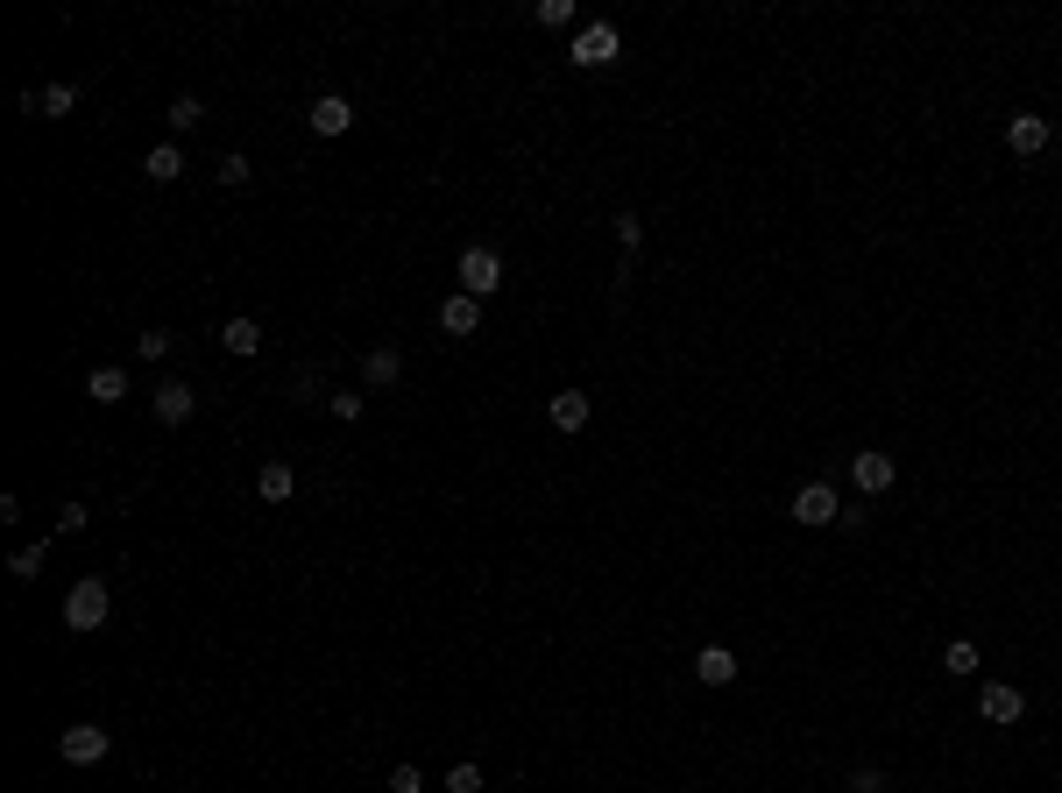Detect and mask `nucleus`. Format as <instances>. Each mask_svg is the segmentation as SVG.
Instances as JSON below:
<instances>
[{"instance_id": "nucleus-1", "label": "nucleus", "mask_w": 1062, "mask_h": 793, "mask_svg": "<svg viewBox=\"0 0 1062 793\" xmlns=\"http://www.w3.org/2000/svg\"><path fill=\"white\" fill-rule=\"evenodd\" d=\"M107 617H114L107 581H100V574H79V581H71V595H65V631L93 638V631H107Z\"/></svg>"}, {"instance_id": "nucleus-2", "label": "nucleus", "mask_w": 1062, "mask_h": 793, "mask_svg": "<svg viewBox=\"0 0 1062 793\" xmlns=\"http://www.w3.org/2000/svg\"><path fill=\"white\" fill-rule=\"evenodd\" d=\"M617 57H623L617 22H581L574 43H567V65H581V71H603V65H617Z\"/></svg>"}, {"instance_id": "nucleus-3", "label": "nucleus", "mask_w": 1062, "mask_h": 793, "mask_svg": "<svg viewBox=\"0 0 1062 793\" xmlns=\"http://www.w3.org/2000/svg\"><path fill=\"white\" fill-rule=\"evenodd\" d=\"M454 277H460V291H468V298H497V283H503V256H497L489 242H475V248H460Z\"/></svg>"}, {"instance_id": "nucleus-4", "label": "nucleus", "mask_w": 1062, "mask_h": 793, "mask_svg": "<svg viewBox=\"0 0 1062 793\" xmlns=\"http://www.w3.org/2000/svg\"><path fill=\"white\" fill-rule=\"evenodd\" d=\"M978 715H984L992 730H1013V723L1027 715V695H1020L1013 680H984V687H978Z\"/></svg>"}, {"instance_id": "nucleus-5", "label": "nucleus", "mask_w": 1062, "mask_h": 793, "mask_svg": "<svg viewBox=\"0 0 1062 793\" xmlns=\"http://www.w3.org/2000/svg\"><path fill=\"white\" fill-rule=\"evenodd\" d=\"M836 517H843V503H836L829 482H801V489H794V525L821 532V525H836Z\"/></svg>"}, {"instance_id": "nucleus-6", "label": "nucleus", "mask_w": 1062, "mask_h": 793, "mask_svg": "<svg viewBox=\"0 0 1062 793\" xmlns=\"http://www.w3.org/2000/svg\"><path fill=\"white\" fill-rule=\"evenodd\" d=\"M57 751H65V766H100V758L114 751V737L100 723H71L65 737H57Z\"/></svg>"}, {"instance_id": "nucleus-7", "label": "nucleus", "mask_w": 1062, "mask_h": 793, "mask_svg": "<svg viewBox=\"0 0 1062 793\" xmlns=\"http://www.w3.org/2000/svg\"><path fill=\"white\" fill-rule=\"evenodd\" d=\"M892 475H900V468H892V454H878V446H864V454L850 460V482H857L864 497H886V489H892Z\"/></svg>"}, {"instance_id": "nucleus-8", "label": "nucleus", "mask_w": 1062, "mask_h": 793, "mask_svg": "<svg viewBox=\"0 0 1062 793\" xmlns=\"http://www.w3.org/2000/svg\"><path fill=\"white\" fill-rule=\"evenodd\" d=\"M475 326H482V298H468V291H446V298H440V334L468 340Z\"/></svg>"}, {"instance_id": "nucleus-9", "label": "nucleus", "mask_w": 1062, "mask_h": 793, "mask_svg": "<svg viewBox=\"0 0 1062 793\" xmlns=\"http://www.w3.org/2000/svg\"><path fill=\"white\" fill-rule=\"evenodd\" d=\"M1049 121H1041V114H1006V149L1013 156H1041V149H1049Z\"/></svg>"}, {"instance_id": "nucleus-10", "label": "nucleus", "mask_w": 1062, "mask_h": 793, "mask_svg": "<svg viewBox=\"0 0 1062 793\" xmlns=\"http://www.w3.org/2000/svg\"><path fill=\"white\" fill-rule=\"evenodd\" d=\"M71 107H79V85H71V79L43 85V93H22V114H43V121H65Z\"/></svg>"}, {"instance_id": "nucleus-11", "label": "nucleus", "mask_w": 1062, "mask_h": 793, "mask_svg": "<svg viewBox=\"0 0 1062 793\" xmlns=\"http://www.w3.org/2000/svg\"><path fill=\"white\" fill-rule=\"evenodd\" d=\"M199 411V390H191V383H156V425H185V418Z\"/></svg>"}, {"instance_id": "nucleus-12", "label": "nucleus", "mask_w": 1062, "mask_h": 793, "mask_svg": "<svg viewBox=\"0 0 1062 793\" xmlns=\"http://www.w3.org/2000/svg\"><path fill=\"white\" fill-rule=\"evenodd\" d=\"M305 121H312V135H348V128H354V100L319 93V100H312V114H305Z\"/></svg>"}, {"instance_id": "nucleus-13", "label": "nucleus", "mask_w": 1062, "mask_h": 793, "mask_svg": "<svg viewBox=\"0 0 1062 793\" xmlns=\"http://www.w3.org/2000/svg\"><path fill=\"white\" fill-rule=\"evenodd\" d=\"M362 383H369V390H397V383H404V354L397 348H369L362 354Z\"/></svg>"}, {"instance_id": "nucleus-14", "label": "nucleus", "mask_w": 1062, "mask_h": 793, "mask_svg": "<svg viewBox=\"0 0 1062 793\" xmlns=\"http://www.w3.org/2000/svg\"><path fill=\"white\" fill-rule=\"evenodd\" d=\"M695 680L701 687H730V680H737V652H730V645H701L695 652Z\"/></svg>"}, {"instance_id": "nucleus-15", "label": "nucleus", "mask_w": 1062, "mask_h": 793, "mask_svg": "<svg viewBox=\"0 0 1062 793\" xmlns=\"http://www.w3.org/2000/svg\"><path fill=\"white\" fill-rule=\"evenodd\" d=\"M220 348H227V354H242V362H248V354H262V319L234 312V319L220 326Z\"/></svg>"}, {"instance_id": "nucleus-16", "label": "nucleus", "mask_w": 1062, "mask_h": 793, "mask_svg": "<svg viewBox=\"0 0 1062 793\" xmlns=\"http://www.w3.org/2000/svg\"><path fill=\"white\" fill-rule=\"evenodd\" d=\"M588 411H595V404H588V390H560V397L546 404L552 432H581V425H588Z\"/></svg>"}, {"instance_id": "nucleus-17", "label": "nucleus", "mask_w": 1062, "mask_h": 793, "mask_svg": "<svg viewBox=\"0 0 1062 793\" xmlns=\"http://www.w3.org/2000/svg\"><path fill=\"white\" fill-rule=\"evenodd\" d=\"M256 497H262V503H291V497H297V475H291V460H262V475H256Z\"/></svg>"}, {"instance_id": "nucleus-18", "label": "nucleus", "mask_w": 1062, "mask_h": 793, "mask_svg": "<svg viewBox=\"0 0 1062 793\" xmlns=\"http://www.w3.org/2000/svg\"><path fill=\"white\" fill-rule=\"evenodd\" d=\"M85 397H100V404H121V397H128V369H121V362H100L93 376H85Z\"/></svg>"}, {"instance_id": "nucleus-19", "label": "nucleus", "mask_w": 1062, "mask_h": 793, "mask_svg": "<svg viewBox=\"0 0 1062 793\" xmlns=\"http://www.w3.org/2000/svg\"><path fill=\"white\" fill-rule=\"evenodd\" d=\"M142 171L156 177V185H177V177H185V149H177V142H156V149L142 156Z\"/></svg>"}, {"instance_id": "nucleus-20", "label": "nucleus", "mask_w": 1062, "mask_h": 793, "mask_svg": "<svg viewBox=\"0 0 1062 793\" xmlns=\"http://www.w3.org/2000/svg\"><path fill=\"white\" fill-rule=\"evenodd\" d=\"M163 121H171V135H191V128L206 121V100H199V93H177V100H171V114H163Z\"/></svg>"}, {"instance_id": "nucleus-21", "label": "nucleus", "mask_w": 1062, "mask_h": 793, "mask_svg": "<svg viewBox=\"0 0 1062 793\" xmlns=\"http://www.w3.org/2000/svg\"><path fill=\"white\" fill-rule=\"evenodd\" d=\"M171 348H177V340L163 334V326H149V334H135V362H149V369H156V362H163Z\"/></svg>"}, {"instance_id": "nucleus-22", "label": "nucleus", "mask_w": 1062, "mask_h": 793, "mask_svg": "<svg viewBox=\"0 0 1062 793\" xmlns=\"http://www.w3.org/2000/svg\"><path fill=\"white\" fill-rule=\"evenodd\" d=\"M532 22H538V28H574L581 14H574V0H538V8H532Z\"/></svg>"}, {"instance_id": "nucleus-23", "label": "nucleus", "mask_w": 1062, "mask_h": 793, "mask_svg": "<svg viewBox=\"0 0 1062 793\" xmlns=\"http://www.w3.org/2000/svg\"><path fill=\"white\" fill-rule=\"evenodd\" d=\"M326 404H334V418H340V425H354V418L369 411V390H334Z\"/></svg>"}, {"instance_id": "nucleus-24", "label": "nucleus", "mask_w": 1062, "mask_h": 793, "mask_svg": "<svg viewBox=\"0 0 1062 793\" xmlns=\"http://www.w3.org/2000/svg\"><path fill=\"white\" fill-rule=\"evenodd\" d=\"M213 177H220V185H248V177H256V163H248L242 149H227V156H220V171H213Z\"/></svg>"}, {"instance_id": "nucleus-25", "label": "nucleus", "mask_w": 1062, "mask_h": 793, "mask_svg": "<svg viewBox=\"0 0 1062 793\" xmlns=\"http://www.w3.org/2000/svg\"><path fill=\"white\" fill-rule=\"evenodd\" d=\"M609 228H617V248H623V256H638V242H645V220H638V213H617Z\"/></svg>"}, {"instance_id": "nucleus-26", "label": "nucleus", "mask_w": 1062, "mask_h": 793, "mask_svg": "<svg viewBox=\"0 0 1062 793\" xmlns=\"http://www.w3.org/2000/svg\"><path fill=\"white\" fill-rule=\"evenodd\" d=\"M942 666H949V673H978V645H970V638H949Z\"/></svg>"}, {"instance_id": "nucleus-27", "label": "nucleus", "mask_w": 1062, "mask_h": 793, "mask_svg": "<svg viewBox=\"0 0 1062 793\" xmlns=\"http://www.w3.org/2000/svg\"><path fill=\"white\" fill-rule=\"evenodd\" d=\"M489 780H482V766H454L446 772V793H482Z\"/></svg>"}, {"instance_id": "nucleus-28", "label": "nucleus", "mask_w": 1062, "mask_h": 793, "mask_svg": "<svg viewBox=\"0 0 1062 793\" xmlns=\"http://www.w3.org/2000/svg\"><path fill=\"white\" fill-rule=\"evenodd\" d=\"M8 574H14V581H36V574H43V546H22V552H14V567H8Z\"/></svg>"}, {"instance_id": "nucleus-29", "label": "nucleus", "mask_w": 1062, "mask_h": 793, "mask_svg": "<svg viewBox=\"0 0 1062 793\" xmlns=\"http://www.w3.org/2000/svg\"><path fill=\"white\" fill-rule=\"evenodd\" d=\"M843 793H886V772H878V766H857V772H850V786Z\"/></svg>"}, {"instance_id": "nucleus-30", "label": "nucleus", "mask_w": 1062, "mask_h": 793, "mask_svg": "<svg viewBox=\"0 0 1062 793\" xmlns=\"http://www.w3.org/2000/svg\"><path fill=\"white\" fill-rule=\"evenodd\" d=\"M390 793H425V772H418V766H397L390 772Z\"/></svg>"}, {"instance_id": "nucleus-31", "label": "nucleus", "mask_w": 1062, "mask_h": 793, "mask_svg": "<svg viewBox=\"0 0 1062 793\" xmlns=\"http://www.w3.org/2000/svg\"><path fill=\"white\" fill-rule=\"evenodd\" d=\"M57 532H85V503H65V511H57Z\"/></svg>"}]
</instances>
